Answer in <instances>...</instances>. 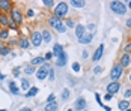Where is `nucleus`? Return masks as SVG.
I'll return each mask as SVG.
<instances>
[{
    "label": "nucleus",
    "instance_id": "11",
    "mask_svg": "<svg viewBox=\"0 0 131 111\" xmlns=\"http://www.w3.org/2000/svg\"><path fill=\"white\" fill-rule=\"evenodd\" d=\"M92 39H93V33L86 32V33L79 39V44H81V45H88V44H91L92 42Z\"/></svg>",
    "mask_w": 131,
    "mask_h": 111
},
{
    "label": "nucleus",
    "instance_id": "50",
    "mask_svg": "<svg viewBox=\"0 0 131 111\" xmlns=\"http://www.w3.org/2000/svg\"><path fill=\"white\" fill-rule=\"evenodd\" d=\"M3 80H5V75H3L2 72H0V81H3Z\"/></svg>",
    "mask_w": 131,
    "mask_h": 111
},
{
    "label": "nucleus",
    "instance_id": "3",
    "mask_svg": "<svg viewBox=\"0 0 131 111\" xmlns=\"http://www.w3.org/2000/svg\"><path fill=\"white\" fill-rule=\"evenodd\" d=\"M69 11V5L66 2H59L56 6H54V11H53V15L54 17H59L63 20V17H66V14Z\"/></svg>",
    "mask_w": 131,
    "mask_h": 111
},
{
    "label": "nucleus",
    "instance_id": "17",
    "mask_svg": "<svg viewBox=\"0 0 131 111\" xmlns=\"http://www.w3.org/2000/svg\"><path fill=\"white\" fill-rule=\"evenodd\" d=\"M8 87H9V90H11V93H12V95H15V96H20V95H21V92H20V89L17 87L15 81H9Z\"/></svg>",
    "mask_w": 131,
    "mask_h": 111
},
{
    "label": "nucleus",
    "instance_id": "52",
    "mask_svg": "<svg viewBox=\"0 0 131 111\" xmlns=\"http://www.w3.org/2000/svg\"><path fill=\"white\" fill-rule=\"evenodd\" d=\"M66 111H72V110H71V108H69V110H66Z\"/></svg>",
    "mask_w": 131,
    "mask_h": 111
},
{
    "label": "nucleus",
    "instance_id": "21",
    "mask_svg": "<svg viewBox=\"0 0 131 111\" xmlns=\"http://www.w3.org/2000/svg\"><path fill=\"white\" fill-rule=\"evenodd\" d=\"M44 63H45V59H44V57H33L32 62H30V65H32V66H42Z\"/></svg>",
    "mask_w": 131,
    "mask_h": 111
},
{
    "label": "nucleus",
    "instance_id": "45",
    "mask_svg": "<svg viewBox=\"0 0 131 111\" xmlns=\"http://www.w3.org/2000/svg\"><path fill=\"white\" fill-rule=\"evenodd\" d=\"M125 26H127L128 29H131V18H128V20H127V23H125Z\"/></svg>",
    "mask_w": 131,
    "mask_h": 111
},
{
    "label": "nucleus",
    "instance_id": "37",
    "mask_svg": "<svg viewBox=\"0 0 131 111\" xmlns=\"http://www.w3.org/2000/svg\"><path fill=\"white\" fill-rule=\"evenodd\" d=\"M54 77H56V75H54V69H51V68H50V72H48V80H50V81H54Z\"/></svg>",
    "mask_w": 131,
    "mask_h": 111
},
{
    "label": "nucleus",
    "instance_id": "27",
    "mask_svg": "<svg viewBox=\"0 0 131 111\" xmlns=\"http://www.w3.org/2000/svg\"><path fill=\"white\" fill-rule=\"evenodd\" d=\"M9 53H11V48L6 47V45H3V44L0 42V56H8Z\"/></svg>",
    "mask_w": 131,
    "mask_h": 111
},
{
    "label": "nucleus",
    "instance_id": "16",
    "mask_svg": "<svg viewBox=\"0 0 131 111\" xmlns=\"http://www.w3.org/2000/svg\"><path fill=\"white\" fill-rule=\"evenodd\" d=\"M41 35H42V42H45V44H50V42H51L53 36H51V32H50V30L44 29V30L41 32Z\"/></svg>",
    "mask_w": 131,
    "mask_h": 111
},
{
    "label": "nucleus",
    "instance_id": "38",
    "mask_svg": "<svg viewBox=\"0 0 131 111\" xmlns=\"http://www.w3.org/2000/svg\"><path fill=\"white\" fill-rule=\"evenodd\" d=\"M54 101H56V95H54V93H51V95L47 98V104H51V102H54Z\"/></svg>",
    "mask_w": 131,
    "mask_h": 111
},
{
    "label": "nucleus",
    "instance_id": "14",
    "mask_svg": "<svg viewBox=\"0 0 131 111\" xmlns=\"http://www.w3.org/2000/svg\"><path fill=\"white\" fill-rule=\"evenodd\" d=\"M68 62V56H66V53L63 51L59 57H57V60H56V66H59V68H63Z\"/></svg>",
    "mask_w": 131,
    "mask_h": 111
},
{
    "label": "nucleus",
    "instance_id": "13",
    "mask_svg": "<svg viewBox=\"0 0 131 111\" xmlns=\"http://www.w3.org/2000/svg\"><path fill=\"white\" fill-rule=\"evenodd\" d=\"M11 6H12V2L11 0H0V11L3 14L11 11Z\"/></svg>",
    "mask_w": 131,
    "mask_h": 111
},
{
    "label": "nucleus",
    "instance_id": "22",
    "mask_svg": "<svg viewBox=\"0 0 131 111\" xmlns=\"http://www.w3.org/2000/svg\"><path fill=\"white\" fill-rule=\"evenodd\" d=\"M71 6H74V8H77V9H81V8H84L86 6V2H83V0H71V3H69Z\"/></svg>",
    "mask_w": 131,
    "mask_h": 111
},
{
    "label": "nucleus",
    "instance_id": "28",
    "mask_svg": "<svg viewBox=\"0 0 131 111\" xmlns=\"http://www.w3.org/2000/svg\"><path fill=\"white\" fill-rule=\"evenodd\" d=\"M24 74L26 75H32V74H36V69H35V66H32V65H29L24 68Z\"/></svg>",
    "mask_w": 131,
    "mask_h": 111
},
{
    "label": "nucleus",
    "instance_id": "55",
    "mask_svg": "<svg viewBox=\"0 0 131 111\" xmlns=\"http://www.w3.org/2000/svg\"><path fill=\"white\" fill-rule=\"evenodd\" d=\"M84 111H88V110H84Z\"/></svg>",
    "mask_w": 131,
    "mask_h": 111
},
{
    "label": "nucleus",
    "instance_id": "53",
    "mask_svg": "<svg viewBox=\"0 0 131 111\" xmlns=\"http://www.w3.org/2000/svg\"><path fill=\"white\" fill-rule=\"evenodd\" d=\"M0 111H6V110H0Z\"/></svg>",
    "mask_w": 131,
    "mask_h": 111
},
{
    "label": "nucleus",
    "instance_id": "33",
    "mask_svg": "<svg viewBox=\"0 0 131 111\" xmlns=\"http://www.w3.org/2000/svg\"><path fill=\"white\" fill-rule=\"evenodd\" d=\"M69 95H71V92H69L68 89H65V90L62 92V101H68V99H69Z\"/></svg>",
    "mask_w": 131,
    "mask_h": 111
},
{
    "label": "nucleus",
    "instance_id": "8",
    "mask_svg": "<svg viewBox=\"0 0 131 111\" xmlns=\"http://www.w3.org/2000/svg\"><path fill=\"white\" fill-rule=\"evenodd\" d=\"M30 45H33L35 48H39L42 45V35L41 32H33L30 36Z\"/></svg>",
    "mask_w": 131,
    "mask_h": 111
},
{
    "label": "nucleus",
    "instance_id": "47",
    "mask_svg": "<svg viewBox=\"0 0 131 111\" xmlns=\"http://www.w3.org/2000/svg\"><path fill=\"white\" fill-rule=\"evenodd\" d=\"M20 111H32V108H29V107H24V108H21Z\"/></svg>",
    "mask_w": 131,
    "mask_h": 111
},
{
    "label": "nucleus",
    "instance_id": "2",
    "mask_svg": "<svg viewBox=\"0 0 131 111\" xmlns=\"http://www.w3.org/2000/svg\"><path fill=\"white\" fill-rule=\"evenodd\" d=\"M108 6H110L112 12L116 14V15H125L127 11H128V9H127V3H124V2H121V0H113V2H110Z\"/></svg>",
    "mask_w": 131,
    "mask_h": 111
},
{
    "label": "nucleus",
    "instance_id": "24",
    "mask_svg": "<svg viewBox=\"0 0 131 111\" xmlns=\"http://www.w3.org/2000/svg\"><path fill=\"white\" fill-rule=\"evenodd\" d=\"M38 92H39V89H38V87H30V89L26 92V98H33V96H36V95H38Z\"/></svg>",
    "mask_w": 131,
    "mask_h": 111
},
{
    "label": "nucleus",
    "instance_id": "34",
    "mask_svg": "<svg viewBox=\"0 0 131 111\" xmlns=\"http://www.w3.org/2000/svg\"><path fill=\"white\" fill-rule=\"evenodd\" d=\"M131 98V87H128V89H125V92H124V99H128Z\"/></svg>",
    "mask_w": 131,
    "mask_h": 111
},
{
    "label": "nucleus",
    "instance_id": "7",
    "mask_svg": "<svg viewBox=\"0 0 131 111\" xmlns=\"http://www.w3.org/2000/svg\"><path fill=\"white\" fill-rule=\"evenodd\" d=\"M9 18H11L17 26H20L21 23H23V12H21L18 8H12V11H11V17H9Z\"/></svg>",
    "mask_w": 131,
    "mask_h": 111
},
{
    "label": "nucleus",
    "instance_id": "29",
    "mask_svg": "<svg viewBox=\"0 0 131 111\" xmlns=\"http://www.w3.org/2000/svg\"><path fill=\"white\" fill-rule=\"evenodd\" d=\"M9 33H11V30L2 29V30H0V39H8V38H9Z\"/></svg>",
    "mask_w": 131,
    "mask_h": 111
},
{
    "label": "nucleus",
    "instance_id": "10",
    "mask_svg": "<svg viewBox=\"0 0 131 111\" xmlns=\"http://www.w3.org/2000/svg\"><path fill=\"white\" fill-rule=\"evenodd\" d=\"M103 54H104V44H101L98 48L95 50V53H93V56H92V60H93V62H100V60L103 59Z\"/></svg>",
    "mask_w": 131,
    "mask_h": 111
},
{
    "label": "nucleus",
    "instance_id": "35",
    "mask_svg": "<svg viewBox=\"0 0 131 111\" xmlns=\"http://www.w3.org/2000/svg\"><path fill=\"white\" fill-rule=\"evenodd\" d=\"M80 69H81V68H80V63L79 62L72 63V71H74V72H80Z\"/></svg>",
    "mask_w": 131,
    "mask_h": 111
},
{
    "label": "nucleus",
    "instance_id": "4",
    "mask_svg": "<svg viewBox=\"0 0 131 111\" xmlns=\"http://www.w3.org/2000/svg\"><path fill=\"white\" fill-rule=\"evenodd\" d=\"M124 72H125V69L119 63H115L112 66V71H110V80L112 81H121V78L124 77Z\"/></svg>",
    "mask_w": 131,
    "mask_h": 111
},
{
    "label": "nucleus",
    "instance_id": "12",
    "mask_svg": "<svg viewBox=\"0 0 131 111\" xmlns=\"http://www.w3.org/2000/svg\"><path fill=\"white\" fill-rule=\"evenodd\" d=\"M63 51H65V48H63V45H62V44H59V42H57V44H54V45H53L51 53H53V56H54L56 59H57Z\"/></svg>",
    "mask_w": 131,
    "mask_h": 111
},
{
    "label": "nucleus",
    "instance_id": "40",
    "mask_svg": "<svg viewBox=\"0 0 131 111\" xmlns=\"http://www.w3.org/2000/svg\"><path fill=\"white\" fill-rule=\"evenodd\" d=\"M124 51H125V53H128V54H131V41L128 42V44H127V45H125Z\"/></svg>",
    "mask_w": 131,
    "mask_h": 111
},
{
    "label": "nucleus",
    "instance_id": "30",
    "mask_svg": "<svg viewBox=\"0 0 131 111\" xmlns=\"http://www.w3.org/2000/svg\"><path fill=\"white\" fill-rule=\"evenodd\" d=\"M30 84H29V80L27 78H21V90H29Z\"/></svg>",
    "mask_w": 131,
    "mask_h": 111
},
{
    "label": "nucleus",
    "instance_id": "1",
    "mask_svg": "<svg viewBox=\"0 0 131 111\" xmlns=\"http://www.w3.org/2000/svg\"><path fill=\"white\" fill-rule=\"evenodd\" d=\"M48 24H50V27H53L57 33H60V35L66 32V26L63 24V20L59 18V17H54V15L48 17Z\"/></svg>",
    "mask_w": 131,
    "mask_h": 111
},
{
    "label": "nucleus",
    "instance_id": "43",
    "mask_svg": "<svg viewBox=\"0 0 131 111\" xmlns=\"http://www.w3.org/2000/svg\"><path fill=\"white\" fill-rule=\"evenodd\" d=\"M93 29H95V24H89L88 27H86V30H89V33H92V32H93Z\"/></svg>",
    "mask_w": 131,
    "mask_h": 111
},
{
    "label": "nucleus",
    "instance_id": "49",
    "mask_svg": "<svg viewBox=\"0 0 131 111\" xmlns=\"http://www.w3.org/2000/svg\"><path fill=\"white\" fill-rule=\"evenodd\" d=\"M127 9H131V0L130 2H127Z\"/></svg>",
    "mask_w": 131,
    "mask_h": 111
},
{
    "label": "nucleus",
    "instance_id": "42",
    "mask_svg": "<svg viewBox=\"0 0 131 111\" xmlns=\"http://www.w3.org/2000/svg\"><path fill=\"white\" fill-rule=\"evenodd\" d=\"M33 14H35V12H33V9H27L26 15H27V17H29V18H32V17H33Z\"/></svg>",
    "mask_w": 131,
    "mask_h": 111
},
{
    "label": "nucleus",
    "instance_id": "51",
    "mask_svg": "<svg viewBox=\"0 0 131 111\" xmlns=\"http://www.w3.org/2000/svg\"><path fill=\"white\" fill-rule=\"evenodd\" d=\"M128 81H130V84H131V71H130V74H128Z\"/></svg>",
    "mask_w": 131,
    "mask_h": 111
},
{
    "label": "nucleus",
    "instance_id": "18",
    "mask_svg": "<svg viewBox=\"0 0 131 111\" xmlns=\"http://www.w3.org/2000/svg\"><path fill=\"white\" fill-rule=\"evenodd\" d=\"M74 30H75V36H77V39H80V38L86 33V27H84L83 24H77Z\"/></svg>",
    "mask_w": 131,
    "mask_h": 111
},
{
    "label": "nucleus",
    "instance_id": "31",
    "mask_svg": "<svg viewBox=\"0 0 131 111\" xmlns=\"http://www.w3.org/2000/svg\"><path fill=\"white\" fill-rule=\"evenodd\" d=\"M95 99H96L98 105H100L101 108H104V102H103V99H101V95H100V93H95Z\"/></svg>",
    "mask_w": 131,
    "mask_h": 111
},
{
    "label": "nucleus",
    "instance_id": "23",
    "mask_svg": "<svg viewBox=\"0 0 131 111\" xmlns=\"http://www.w3.org/2000/svg\"><path fill=\"white\" fill-rule=\"evenodd\" d=\"M18 45L21 47L23 50H27L30 47V39H26V38H21L20 41H18Z\"/></svg>",
    "mask_w": 131,
    "mask_h": 111
},
{
    "label": "nucleus",
    "instance_id": "41",
    "mask_svg": "<svg viewBox=\"0 0 131 111\" xmlns=\"http://www.w3.org/2000/svg\"><path fill=\"white\" fill-rule=\"evenodd\" d=\"M112 98H113V95H110V93H105L104 95V101L107 102V101H112Z\"/></svg>",
    "mask_w": 131,
    "mask_h": 111
},
{
    "label": "nucleus",
    "instance_id": "26",
    "mask_svg": "<svg viewBox=\"0 0 131 111\" xmlns=\"http://www.w3.org/2000/svg\"><path fill=\"white\" fill-rule=\"evenodd\" d=\"M57 108H59V102L54 101V102H51V104H47L44 110L45 111H57Z\"/></svg>",
    "mask_w": 131,
    "mask_h": 111
},
{
    "label": "nucleus",
    "instance_id": "39",
    "mask_svg": "<svg viewBox=\"0 0 131 111\" xmlns=\"http://www.w3.org/2000/svg\"><path fill=\"white\" fill-rule=\"evenodd\" d=\"M101 72H103V68H101V66H95V68H93V74H101Z\"/></svg>",
    "mask_w": 131,
    "mask_h": 111
},
{
    "label": "nucleus",
    "instance_id": "5",
    "mask_svg": "<svg viewBox=\"0 0 131 111\" xmlns=\"http://www.w3.org/2000/svg\"><path fill=\"white\" fill-rule=\"evenodd\" d=\"M48 72H50V65L47 62L36 69V78H38L39 81H44L45 78H48Z\"/></svg>",
    "mask_w": 131,
    "mask_h": 111
},
{
    "label": "nucleus",
    "instance_id": "36",
    "mask_svg": "<svg viewBox=\"0 0 131 111\" xmlns=\"http://www.w3.org/2000/svg\"><path fill=\"white\" fill-rule=\"evenodd\" d=\"M53 57H54V56H53V53H51V51H48V53H45V56H44V59H45L47 62H48V60H51Z\"/></svg>",
    "mask_w": 131,
    "mask_h": 111
},
{
    "label": "nucleus",
    "instance_id": "25",
    "mask_svg": "<svg viewBox=\"0 0 131 111\" xmlns=\"http://www.w3.org/2000/svg\"><path fill=\"white\" fill-rule=\"evenodd\" d=\"M63 24L66 26V29H75V21L72 18H63Z\"/></svg>",
    "mask_w": 131,
    "mask_h": 111
},
{
    "label": "nucleus",
    "instance_id": "9",
    "mask_svg": "<svg viewBox=\"0 0 131 111\" xmlns=\"http://www.w3.org/2000/svg\"><path fill=\"white\" fill-rule=\"evenodd\" d=\"M119 65H121L124 69L131 68V54H128V53H124V54L121 56V59H119Z\"/></svg>",
    "mask_w": 131,
    "mask_h": 111
},
{
    "label": "nucleus",
    "instance_id": "54",
    "mask_svg": "<svg viewBox=\"0 0 131 111\" xmlns=\"http://www.w3.org/2000/svg\"><path fill=\"white\" fill-rule=\"evenodd\" d=\"M127 111H131V108H130V110H127Z\"/></svg>",
    "mask_w": 131,
    "mask_h": 111
},
{
    "label": "nucleus",
    "instance_id": "46",
    "mask_svg": "<svg viewBox=\"0 0 131 111\" xmlns=\"http://www.w3.org/2000/svg\"><path fill=\"white\" fill-rule=\"evenodd\" d=\"M14 75H15V77H18V75H20V69H18V68H17V69H14Z\"/></svg>",
    "mask_w": 131,
    "mask_h": 111
},
{
    "label": "nucleus",
    "instance_id": "48",
    "mask_svg": "<svg viewBox=\"0 0 131 111\" xmlns=\"http://www.w3.org/2000/svg\"><path fill=\"white\" fill-rule=\"evenodd\" d=\"M104 111H112V108H110L108 105H104Z\"/></svg>",
    "mask_w": 131,
    "mask_h": 111
},
{
    "label": "nucleus",
    "instance_id": "6",
    "mask_svg": "<svg viewBox=\"0 0 131 111\" xmlns=\"http://www.w3.org/2000/svg\"><path fill=\"white\" fill-rule=\"evenodd\" d=\"M121 87H122L121 81H112V83H108L107 87H105V93H110V95H113V96H115L116 93L121 92Z\"/></svg>",
    "mask_w": 131,
    "mask_h": 111
},
{
    "label": "nucleus",
    "instance_id": "19",
    "mask_svg": "<svg viewBox=\"0 0 131 111\" xmlns=\"http://www.w3.org/2000/svg\"><path fill=\"white\" fill-rule=\"evenodd\" d=\"M75 108L79 111H84V108H86V99L84 98L77 99V101H75Z\"/></svg>",
    "mask_w": 131,
    "mask_h": 111
},
{
    "label": "nucleus",
    "instance_id": "44",
    "mask_svg": "<svg viewBox=\"0 0 131 111\" xmlns=\"http://www.w3.org/2000/svg\"><path fill=\"white\" fill-rule=\"evenodd\" d=\"M81 57H83V59H88V57H89V53H88V51L84 50V51L81 53Z\"/></svg>",
    "mask_w": 131,
    "mask_h": 111
},
{
    "label": "nucleus",
    "instance_id": "32",
    "mask_svg": "<svg viewBox=\"0 0 131 111\" xmlns=\"http://www.w3.org/2000/svg\"><path fill=\"white\" fill-rule=\"evenodd\" d=\"M42 5H44L45 8H53V6H56V3H54L53 0H44V2H42Z\"/></svg>",
    "mask_w": 131,
    "mask_h": 111
},
{
    "label": "nucleus",
    "instance_id": "15",
    "mask_svg": "<svg viewBox=\"0 0 131 111\" xmlns=\"http://www.w3.org/2000/svg\"><path fill=\"white\" fill-rule=\"evenodd\" d=\"M118 108L119 111H127L131 108V102L130 101H127V99H122V101H119L118 102Z\"/></svg>",
    "mask_w": 131,
    "mask_h": 111
},
{
    "label": "nucleus",
    "instance_id": "20",
    "mask_svg": "<svg viewBox=\"0 0 131 111\" xmlns=\"http://www.w3.org/2000/svg\"><path fill=\"white\" fill-rule=\"evenodd\" d=\"M0 26L2 27H9V17L6 14H0Z\"/></svg>",
    "mask_w": 131,
    "mask_h": 111
}]
</instances>
